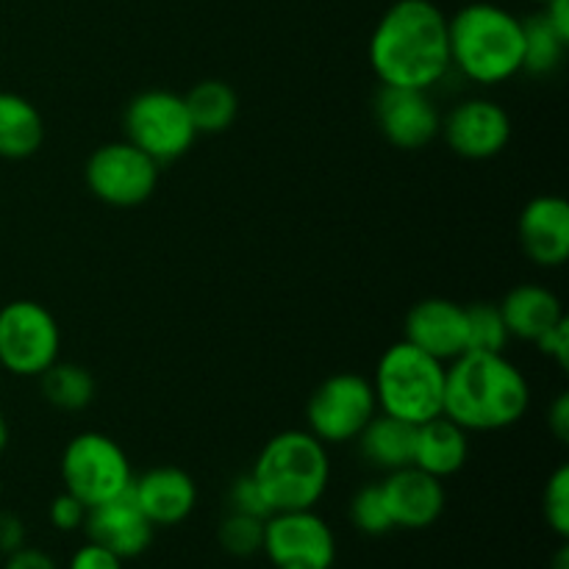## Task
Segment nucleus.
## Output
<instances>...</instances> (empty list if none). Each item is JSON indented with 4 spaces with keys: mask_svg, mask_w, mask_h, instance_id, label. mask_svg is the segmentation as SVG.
Returning a JSON list of instances; mask_svg holds the SVG:
<instances>
[{
    "mask_svg": "<svg viewBox=\"0 0 569 569\" xmlns=\"http://www.w3.org/2000/svg\"><path fill=\"white\" fill-rule=\"evenodd\" d=\"M539 11L548 20V26L569 42V0H548L545 6H539Z\"/></svg>",
    "mask_w": 569,
    "mask_h": 569,
    "instance_id": "nucleus-37",
    "label": "nucleus"
},
{
    "mask_svg": "<svg viewBox=\"0 0 569 569\" xmlns=\"http://www.w3.org/2000/svg\"><path fill=\"white\" fill-rule=\"evenodd\" d=\"M528 3H533V6H545V3H548V0H528Z\"/></svg>",
    "mask_w": 569,
    "mask_h": 569,
    "instance_id": "nucleus-40",
    "label": "nucleus"
},
{
    "mask_svg": "<svg viewBox=\"0 0 569 569\" xmlns=\"http://www.w3.org/2000/svg\"><path fill=\"white\" fill-rule=\"evenodd\" d=\"M44 142L42 111L17 92H0V159L26 161Z\"/></svg>",
    "mask_w": 569,
    "mask_h": 569,
    "instance_id": "nucleus-21",
    "label": "nucleus"
},
{
    "mask_svg": "<svg viewBox=\"0 0 569 569\" xmlns=\"http://www.w3.org/2000/svg\"><path fill=\"white\" fill-rule=\"evenodd\" d=\"M122 139L148 153L156 164H170L192 150L198 131L183 94L170 89H144L122 111Z\"/></svg>",
    "mask_w": 569,
    "mask_h": 569,
    "instance_id": "nucleus-7",
    "label": "nucleus"
},
{
    "mask_svg": "<svg viewBox=\"0 0 569 569\" xmlns=\"http://www.w3.org/2000/svg\"><path fill=\"white\" fill-rule=\"evenodd\" d=\"M378 415L372 381L361 372H337L311 392L306 403V431L322 445L356 442L367 422Z\"/></svg>",
    "mask_w": 569,
    "mask_h": 569,
    "instance_id": "nucleus-9",
    "label": "nucleus"
},
{
    "mask_svg": "<svg viewBox=\"0 0 569 569\" xmlns=\"http://www.w3.org/2000/svg\"><path fill=\"white\" fill-rule=\"evenodd\" d=\"M376 122L381 137L400 150H422L439 139L442 111L428 89L381 87L376 94Z\"/></svg>",
    "mask_w": 569,
    "mask_h": 569,
    "instance_id": "nucleus-13",
    "label": "nucleus"
},
{
    "mask_svg": "<svg viewBox=\"0 0 569 569\" xmlns=\"http://www.w3.org/2000/svg\"><path fill=\"white\" fill-rule=\"evenodd\" d=\"M445 376H448V365L428 356L426 350L415 348L406 339L389 345L370 378L378 411L398 417L409 426H420L442 415Z\"/></svg>",
    "mask_w": 569,
    "mask_h": 569,
    "instance_id": "nucleus-5",
    "label": "nucleus"
},
{
    "mask_svg": "<svg viewBox=\"0 0 569 569\" xmlns=\"http://www.w3.org/2000/svg\"><path fill=\"white\" fill-rule=\"evenodd\" d=\"M26 545V526L11 511H0V553H14L17 548Z\"/></svg>",
    "mask_w": 569,
    "mask_h": 569,
    "instance_id": "nucleus-35",
    "label": "nucleus"
},
{
    "mask_svg": "<svg viewBox=\"0 0 569 569\" xmlns=\"http://www.w3.org/2000/svg\"><path fill=\"white\" fill-rule=\"evenodd\" d=\"M498 306L506 328H509V337L520 339V342H537L550 328L565 320L559 295L542 283H520V287L509 289Z\"/></svg>",
    "mask_w": 569,
    "mask_h": 569,
    "instance_id": "nucleus-20",
    "label": "nucleus"
},
{
    "mask_svg": "<svg viewBox=\"0 0 569 569\" xmlns=\"http://www.w3.org/2000/svg\"><path fill=\"white\" fill-rule=\"evenodd\" d=\"M533 345H537V348L542 350L548 359H553L561 370H567V365H569V322H567V317L559 322V326L550 328V331L545 333L542 339H537Z\"/></svg>",
    "mask_w": 569,
    "mask_h": 569,
    "instance_id": "nucleus-33",
    "label": "nucleus"
},
{
    "mask_svg": "<svg viewBox=\"0 0 569 569\" xmlns=\"http://www.w3.org/2000/svg\"><path fill=\"white\" fill-rule=\"evenodd\" d=\"M517 239L528 261L559 270L569 259V206L561 194H537L517 217Z\"/></svg>",
    "mask_w": 569,
    "mask_h": 569,
    "instance_id": "nucleus-14",
    "label": "nucleus"
},
{
    "mask_svg": "<svg viewBox=\"0 0 569 569\" xmlns=\"http://www.w3.org/2000/svg\"><path fill=\"white\" fill-rule=\"evenodd\" d=\"M403 339L426 350L433 359L450 365L467 353V317L465 306L448 298H426L406 315Z\"/></svg>",
    "mask_w": 569,
    "mask_h": 569,
    "instance_id": "nucleus-17",
    "label": "nucleus"
},
{
    "mask_svg": "<svg viewBox=\"0 0 569 569\" xmlns=\"http://www.w3.org/2000/svg\"><path fill=\"white\" fill-rule=\"evenodd\" d=\"M189 117H192L194 131L200 133H222L233 126L239 114V94L231 83L220 78H203L183 94Z\"/></svg>",
    "mask_w": 569,
    "mask_h": 569,
    "instance_id": "nucleus-23",
    "label": "nucleus"
},
{
    "mask_svg": "<svg viewBox=\"0 0 569 569\" xmlns=\"http://www.w3.org/2000/svg\"><path fill=\"white\" fill-rule=\"evenodd\" d=\"M67 569H126V561H122L120 556L111 553V550H106L103 545L89 539L87 545H81V548L70 556Z\"/></svg>",
    "mask_w": 569,
    "mask_h": 569,
    "instance_id": "nucleus-32",
    "label": "nucleus"
},
{
    "mask_svg": "<svg viewBox=\"0 0 569 569\" xmlns=\"http://www.w3.org/2000/svg\"><path fill=\"white\" fill-rule=\"evenodd\" d=\"M548 428L553 431V437L559 439V442H567L569 439V395L567 392H561L559 398L550 403Z\"/></svg>",
    "mask_w": 569,
    "mask_h": 569,
    "instance_id": "nucleus-36",
    "label": "nucleus"
},
{
    "mask_svg": "<svg viewBox=\"0 0 569 569\" xmlns=\"http://www.w3.org/2000/svg\"><path fill=\"white\" fill-rule=\"evenodd\" d=\"M228 503H231V511H239V515L259 517V520H267L272 515L270 503H267L264 492L259 489L256 478L242 476L231 483V492H228Z\"/></svg>",
    "mask_w": 569,
    "mask_h": 569,
    "instance_id": "nucleus-30",
    "label": "nucleus"
},
{
    "mask_svg": "<svg viewBox=\"0 0 569 569\" xmlns=\"http://www.w3.org/2000/svg\"><path fill=\"white\" fill-rule=\"evenodd\" d=\"M159 167L128 139H114L89 153L83 183L94 200L111 209H137L153 198L159 187Z\"/></svg>",
    "mask_w": 569,
    "mask_h": 569,
    "instance_id": "nucleus-10",
    "label": "nucleus"
},
{
    "mask_svg": "<svg viewBox=\"0 0 569 569\" xmlns=\"http://www.w3.org/2000/svg\"><path fill=\"white\" fill-rule=\"evenodd\" d=\"M261 553L272 569H333L337 537L315 509L272 511L264 520Z\"/></svg>",
    "mask_w": 569,
    "mask_h": 569,
    "instance_id": "nucleus-11",
    "label": "nucleus"
},
{
    "mask_svg": "<svg viewBox=\"0 0 569 569\" xmlns=\"http://www.w3.org/2000/svg\"><path fill=\"white\" fill-rule=\"evenodd\" d=\"M542 511L548 528L565 542L569 537V467L561 465L545 483Z\"/></svg>",
    "mask_w": 569,
    "mask_h": 569,
    "instance_id": "nucleus-29",
    "label": "nucleus"
},
{
    "mask_svg": "<svg viewBox=\"0 0 569 569\" xmlns=\"http://www.w3.org/2000/svg\"><path fill=\"white\" fill-rule=\"evenodd\" d=\"M465 317H467V350L503 353L511 337L498 303H470L465 306Z\"/></svg>",
    "mask_w": 569,
    "mask_h": 569,
    "instance_id": "nucleus-26",
    "label": "nucleus"
},
{
    "mask_svg": "<svg viewBox=\"0 0 569 569\" xmlns=\"http://www.w3.org/2000/svg\"><path fill=\"white\" fill-rule=\"evenodd\" d=\"M9 448V422H6L3 411H0V453Z\"/></svg>",
    "mask_w": 569,
    "mask_h": 569,
    "instance_id": "nucleus-39",
    "label": "nucleus"
},
{
    "mask_svg": "<svg viewBox=\"0 0 569 569\" xmlns=\"http://www.w3.org/2000/svg\"><path fill=\"white\" fill-rule=\"evenodd\" d=\"M367 59L381 87L431 92L450 72L448 14L433 0H395L372 28Z\"/></svg>",
    "mask_w": 569,
    "mask_h": 569,
    "instance_id": "nucleus-1",
    "label": "nucleus"
},
{
    "mask_svg": "<svg viewBox=\"0 0 569 569\" xmlns=\"http://www.w3.org/2000/svg\"><path fill=\"white\" fill-rule=\"evenodd\" d=\"M531 409V383L506 353L467 350L448 365L442 415L467 433L517 426Z\"/></svg>",
    "mask_w": 569,
    "mask_h": 569,
    "instance_id": "nucleus-2",
    "label": "nucleus"
},
{
    "mask_svg": "<svg viewBox=\"0 0 569 569\" xmlns=\"http://www.w3.org/2000/svg\"><path fill=\"white\" fill-rule=\"evenodd\" d=\"M522 33H526V50H522V72L528 76H553L565 61L569 42L559 37L542 11L522 17Z\"/></svg>",
    "mask_w": 569,
    "mask_h": 569,
    "instance_id": "nucleus-25",
    "label": "nucleus"
},
{
    "mask_svg": "<svg viewBox=\"0 0 569 569\" xmlns=\"http://www.w3.org/2000/svg\"><path fill=\"white\" fill-rule=\"evenodd\" d=\"M467 459H470V433L456 426L450 417L437 415L415 426L411 465L420 467L422 472L445 481L465 470Z\"/></svg>",
    "mask_w": 569,
    "mask_h": 569,
    "instance_id": "nucleus-19",
    "label": "nucleus"
},
{
    "mask_svg": "<svg viewBox=\"0 0 569 569\" xmlns=\"http://www.w3.org/2000/svg\"><path fill=\"white\" fill-rule=\"evenodd\" d=\"M350 522L356 526V531H361L365 537H383V533L392 531V517H389L387 500H383L381 483H367L350 500Z\"/></svg>",
    "mask_w": 569,
    "mask_h": 569,
    "instance_id": "nucleus-28",
    "label": "nucleus"
},
{
    "mask_svg": "<svg viewBox=\"0 0 569 569\" xmlns=\"http://www.w3.org/2000/svg\"><path fill=\"white\" fill-rule=\"evenodd\" d=\"M59 476L64 492L81 500L87 509L120 498L131 489L133 481L128 453L117 439L100 431H81L64 445Z\"/></svg>",
    "mask_w": 569,
    "mask_h": 569,
    "instance_id": "nucleus-6",
    "label": "nucleus"
},
{
    "mask_svg": "<svg viewBox=\"0 0 569 569\" xmlns=\"http://www.w3.org/2000/svg\"><path fill=\"white\" fill-rule=\"evenodd\" d=\"M450 70L478 87H500L522 72V17L492 0H476L448 17Z\"/></svg>",
    "mask_w": 569,
    "mask_h": 569,
    "instance_id": "nucleus-3",
    "label": "nucleus"
},
{
    "mask_svg": "<svg viewBox=\"0 0 569 569\" xmlns=\"http://www.w3.org/2000/svg\"><path fill=\"white\" fill-rule=\"evenodd\" d=\"M550 569H569V548L567 545H561L559 553L553 556V567Z\"/></svg>",
    "mask_w": 569,
    "mask_h": 569,
    "instance_id": "nucleus-38",
    "label": "nucleus"
},
{
    "mask_svg": "<svg viewBox=\"0 0 569 569\" xmlns=\"http://www.w3.org/2000/svg\"><path fill=\"white\" fill-rule=\"evenodd\" d=\"M511 117L498 100L472 94L459 100L448 114H442L439 137L459 159L489 161L503 153L511 142Z\"/></svg>",
    "mask_w": 569,
    "mask_h": 569,
    "instance_id": "nucleus-12",
    "label": "nucleus"
},
{
    "mask_svg": "<svg viewBox=\"0 0 569 569\" xmlns=\"http://www.w3.org/2000/svg\"><path fill=\"white\" fill-rule=\"evenodd\" d=\"M272 511L317 509L331 483V456L306 428L276 433L250 470Z\"/></svg>",
    "mask_w": 569,
    "mask_h": 569,
    "instance_id": "nucleus-4",
    "label": "nucleus"
},
{
    "mask_svg": "<svg viewBox=\"0 0 569 569\" xmlns=\"http://www.w3.org/2000/svg\"><path fill=\"white\" fill-rule=\"evenodd\" d=\"M359 445L361 459L370 461L372 467L383 472L400 470V467L411 465V450H415V426L398 420V417H389L383 411H378L370 422L365 426V431L356 437Z\"/></svg>",
    "mask_w": 569,
    "mask_h": 569,
    "instance_id": "nucleus-22",
    "label": "nucleus"
},
{
    "mask_svg": "<svg viewBox=\"0 0 569 569\" xmlns=\"http://www.w3.org/2000/svg\"><path fill=\"white\" fill-rule=\"evenodd\" d=\"M61 328L48 306L11 300L0 306V370L17 378H39L59 361Z\"/></svg>",
    "mask_w": 569,
    "mask_h": 569,
    "instance_id": "nucleus-8",
    "label": "nucleus"
},
{
    "mask_svg": "<svg viewBox=\"0 0 569 569\" xmlns=\"http://www.w3.org/2000/svg\"><path fill=\"white\" fill-rule=\"evenodd\" d=\"M220 548L233 559H250V556L261 553V542H264V520L250 515H239L231 511L226 520L220 522Z\"/></svg>",
    "mask_w": 569,
    "mask_h": 569,
    "instance_id": "nucleus-27",
    "label": "nucleus"
},
{
    "mask_svg": "<svg viewBox=\"0 0 569 569\" xmlns=\"http://www.w3.org/2000/svg\"><path fill=\"white\" fill-rule=\"evenodd\" d=\"M381 492L387 500L392 526L406 528V531L431 528L448 506L445 483L415 465L387 472V478L381 481Z\"/></svg>",
    "mask_w": 569,
    "mask_h": 569,
    "instance_id": "nucleus-15",
    "label": "nucleus"
},
{
    "mask_svg": "<svg viewBox=\"0 0 569 569\" xmlns=\"http://www.w3.org/2000/svg\"><path fill=\"white\" fill-rule=\"evenodd\" d=\"M128 495L139 506L153 528L181 526L192 517L198 506V483L181 467H153V470L133 476Z\"/></svg>",
    "mask_w": 569,
    "mask_h": 569,
    "instance_id": "nucleus-16",
    "label": "nucleus"
},
{
    "mask_svg": "<svg viewBox=\"0 0 569 569\" xmlns=\"http://www.w3.org/2000/svg\"><path fill=\"white\" fill-rule=\"evenodd\" d=\"M83 531H87V537L92 542L103 545L106 550H111L122 561H128L137 559V556H142L150 548L156 528L139 511L131 495L126 492L114 500L92 506L87 511V520H83Z\"/></svg>",
    "mask_w": 569,
    "mask_h": 569,
    "instance_id": "nucleus-18",
    "label": "nucleus"
},
{
    "mask_svg": "<svg viewBox=\"0 0 569 569\" xmlns=\"http://www.w3.org/2000/svg\"><path fill=\"white\" fill-rule=\"evenodd\" d=\"M42 398L59 411H83L94 400L98 383L87 367L76 361H56L39 376Z\"/></svg>",
    "mask_w": 569,
    "mask_h": 569,
    "instance_id": "nucleus-24",
    "label": "nucleus"
},
{
    "mask_svg": "<svg viewBox=\"0 0 569 569\" xmlns=\"http://www.w3.org/2000/svg\"><path fill=\"white\" fill-rule=\"evenodd\" d=\"M87 506L81 503L78 498H72L70 492H61L56 495L53 500H50L48 506V520L50 526L56 528V531H78V528H83V520H87Z\"/></svg>",
    "mask_w": 569,
    "mask_h": 569,
    "instance_id": "nucleus-31",
    "label": "nucleus"
},
{
    "mask_svg": "<svg viewBox=\"0 0 569 569\" xmlns=\"http://www.w3.org/2000/svg\"><path fill=\"white\" fill-rule=\"evenodd\" d=\"M3 569H59L53 556L42 548H17L14 553L6 556V567Z\"/></svg>",
    "mask_w": 569,
    "mask_h": 569,
    "instance_id": "nucleus-34",
    "label": "nucleus"
}]
</instances>
